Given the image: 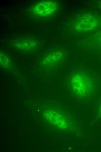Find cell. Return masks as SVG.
I'll return each mask as SVG.
<instances>
[{
  "instance_id": "obj_1",
  "label": "cell",
  "mask_w": 101,
  "mask_h": 152,
  "mask_svg": "<svg viewBox=\"0 0 101 152\" xmlns=\"http://www.w3.org/2000/svg\"><path fill=\"white\" fill-rule=\"evenodd\" d=\"M69 84L73 93L81 97L87 95L93 85L92 80L89 76L81 72H75L71 75Z\"/></svg>"
},
{
  "instance_id": "obj_2",
  "label": "cell",
  "mask_w": 101,
  "mask_h": 152,
  "mask_svg": "<svg viewBox=\"0 0 101 152\" xmlns=\"http://www.w3.org/2000/svg\"><path fill=\"white\" fill-rule=\"evenodd\" d=\"M98 22L91 15L85 14L80 16L76 21L75 25L78 30L81 31H88L96 27Z\"/></svg>"
},
{
  "instance_id": "obj_3",
  "label": "cell",
  "mask_w": 101,
  "mask_h": 152,
  "mask_svg": "<svg viewBox=\"0 0 101 152\" xmlns=\"http://www.w3.org/2000/svg\"><path fill=\"white\" fill-rule=\"evenodd\" d=\"M57 5L56 2L52 1H45L39 2L35 6L34 11L37 14L45 16L54 13Z\"/></svg>"
},
{
  "instance_id": "obj_4",
  "label": "cell",
  "mask_w": 101,
  "mask_h": 152,
  "mask_svg": "<svg viewBox=\"0 0 101 152\" xmlns=\"http://www.w3.org/2000/svg\"><path fill=\"white\" fill-rule=\"evenodd\" d=\"M100 39L101 41V35L100 36Z\"/></svg>"
},
{
  "instance_id": "obj_5",
  "label": "cell",
  "mask_w": 101,
  "mask_h": 152,
  "mask_svg": "<svg viewBox=\"0 0 101 152\" xmlns=\"http://www.w3.org/2000/svg\"><path fill=\"white\" fill-rule=\"evenodd\" d=\"M100 7H101V3H100Z\"/></svg>"
}]
</instances>
